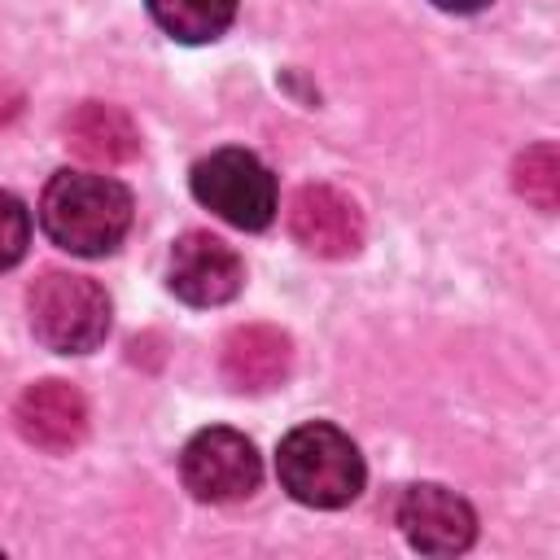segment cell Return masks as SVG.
Instances as JSON below:
<instances>
[{"instance_id":"7","label":"cell","mask_w":560,"mask_h":560,"mask_svg":"<svg viewBox=\"0 0 560 560\" xmlns=\"http://www.w3.org/2000/svg\"><path fill=\"white\" fill-rule=\"evenodd\" d=\"M398 525L407 542L424 556H455L477 538V516L472 508L446 490V486H407L398 499Z\"/></svg>"},{"instance_id":"13","label":"cell","mask_w":560,"mask_h":560,"mask_svg":"<svg viewBox=\"0 0 560 560\" xmlns=\"http://www.w3.org/2000/svg\"><path fill=\"white\" fill-rule=\"evenodd\" d=\"M512 184H516V192H521L529 206L556 210V201H560V153H556V144L542 140V144L525 149V153L516 158Z\"/></svg>"},{"instance_id":"11","label":"cell","mask_w":560,"mask_h":560,"mask_svg":"<svg viewBox=\"0 0 560 560\" xmlns=\"http://www.w3.org/2000/svg\"><path fill=\"white\" fill-rule=\"evenodd\" d=\"M66 144L96 166H118L127 158H136L140 149V131L136 122L118 109V105H101V101H83L70 118H66Z\"/></svg>"},{"instance_id":"3","label":"cell","mask_w":560,"mask_h":560,"mask_svg":"<svg viewBox=\"0 0 560 560\" xmlns=\"http://www.w3.org/2000/svg\"><path fill=\"white\" fill-rule=\"evenodd\" d=\"M31 332L57 354H88L109 332V298L96 280L74 271H44L31 293Z\"/></svg>"},{"instance_id":"8","label":"cell","mask_w":560,"mask_h":560,"mask_svg":"<svg viewBox=\"0 0 560 560\" xmlns=\"http://www.w3.org/2000/svg\"><path fill=\"white\" fill-rule=\"evenodd\" d=\"M245 267L236 249L210 232H188L171 249V289L188 306H223L241 293Z\"/></svg>"},{"instance_id":"14","label":"cell","mask_w":560,"mask_h":560,"mask_svg":"<svg viewBox=\"0 0 560 560\" xmlns=\"http://www.w3.org/2000/svg\"><path fill=\"white\" fill-rule=\"evenodd\" d=\"M26 241H31V219H26L22 201L0 192V271L26 254Z\"/></svg>"},{"instance_id":"4","label":"cell","mask_w":560,"mask_h":560,"mask_svg":"<svg viewBox=\"0 0 560 560\" xmlns=\"http://www.w3.org/2000/svg\"><path fill=\"white\" fill-rule=\"evenodd\" d=\"M192 197L223 223L258 232L276 214V179L249 149H214L192 166Z\"/></svg>"},{"instance_id":"10","label":"cell","mask_w":560,"mask_h":560,"mask_svg":"<svg viewBox=\"0 0 560 560\" xmlns=\"http://www.w3.org/2000/svg\"><path fill=\"white\" fill-rule=\"evenodd\" d=\"M289 363H293V346L271 324H245L223 341V376L245 394H262L280 385L289 376Z\"/></svg>"},{"instance_id":"15","label":"cell","mask_w":560,"mask_h":560,"mask_svg":"<svg viewBox=\"0 0 560 560\" xmlns=\"http://www.w3.org/2000/svg\"><path fill=\"white\" fill-rule=\"evenodd\" d=\"M438 9H446V13H477L481 4H490V0H433Z\"/></svg>"},{"instance_id":"9","label":"cell","mask_w":560,"mask_h":560,"mask_svg":"<svg viewBox=\"0 0 560 560\" xmlns=\"http://www.w3.org/2000/svg\"><path fill=\"white\" fill-rule=\"evenodd\" d=\"M13 420H18V433L31 446L61 455V451L83 442V433H88V402L66 381H39V385L22 389V398L13 407Z\"/></svg>"},{"instance_id":"12","label":"cell","mask_w":560,"mask_h":560,"mask_svg":"<svg viewBox=\"0 0 560 560\" xmlns=\"http://www.w3.org/2000/svg\"><path fill=\"white\" fill-rule=\"evenodd\" d=\"M149 13L171 39L206 44V39H219L232 26L236 0H149Z\"/></svg>"},{"instance_id":"5","label":"cell","mask_w":560,"mask_h":560,"mask_svg":"<svg viewBox=\"0 0 560 560\" xmlns=\"http://www.w3.org/2000/svg\"><path fill=\"white\" fill-rule=\"evenodd\" d=\"M179 472L184 486L206 499V503H232L258 490L262 477V459L254 451V442L236 429H201L184 455H179Z\"/></svg>"},{"instance_id":"2","label":"cell","mask_w":560,"mask_h":560,"mask_svg":"<svg viewBox=\"0 0 560 560\" xmlns=\"http://www.w3.org/2000/svg\"><path fill=\"white\" fill-rule=\"evenodd\" d=\"M280 486L306 508H341L363 490V455L332 424H298L276 455Z\"/></svg>"},{"instance_id":"1","label":"cell","mask_w":560,"mask_h":560,"mask_svg":"<svg viewBox=\"0 0 560 560\" xmlns=\"http://www.w3.org/2000/svg\"><path fill=\"white\" fill-rule=\"evenodd\" d=\"M39 223L52 245L83 258H101L118 249L131 228V192L109 175L61 171L39 197Z\"/></svg>"},{"instance_id":"6","label":"cell","mask_w":560,"mask_h":560,"mask_svg":"<svg viewBox=\"0 0 560 560\" xmlns=\"http://www.w3.org/2000/svg\"><path fill=\"white\" fill-rule=\"evenodd\" d=\"M289 232L319 258H350L363 245V210L332 184H306L289 201Z\"/></svg>"}]
</instances>
